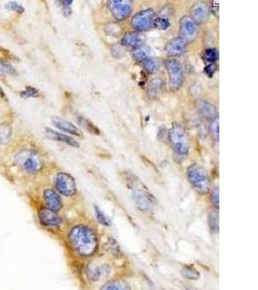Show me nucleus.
Segmentation results:
<instances>
[{"label":"nucleus","mask_w":258,"mask_h":290,"mask_svg":"<svg viewBox=\"0 0 258 290\" xmlns=\"http://www.w3.org/2000/svg\"><path fill=\"white\" fill-rule=\"evenodd\" d=\"M171 25V22L166 17H158L153 21V26L160 30H167Z\"/></svg>","instance_id":"nucleus-28"},{"label":"nucleus","mask_w":258,"mask_h":290,"mask_svg":"<svg viewBox=\"0 0 258 290\" xmlns=\"http://www.w3.org/2000/svg\"><path fill=\"white\" fill-rule=\"evenodd\" d=\"M186 290H195V289H191V288H189V287H188V288H187Z\"/></svg>","instance_id":"nucleus-40"},{"label":"nucleus","mask_w":258,"mask_h":290,"mask_svg":"<svg viewBox=\"0 0 258 290\" xmlns=\"http://www.w3.org/2000/svg\"><path fill=\"white\" fill-rule=\"evenodd\" d=\"M210 16L209 6L205 2H196L191 7V18L194 20L196 24L205 23Z\"/></svg>","instance_id":"nucleus-14"},{"label":"nucleus","mask_w":258,"mask_h":290,"mask_svg":"<svg viewBox=\"0 0 258 290\" xmlns=\"http://www.w3.org/2000/svg\"><path fill=\"white\" fill-rule=\"evenodd\" d=\"M211 134L213 135V137L217 140L218 138V120L216 119L212 122L211 125Z\"/></svg>","instance_id":"nucleus-35"},{"label":"nucleus","mask_w":258,"mask_h":290,"mask_svg":"<svg viewBox=\"0 0 258 290\" xmlns=\"http://www.w3.org/2000/svg\"><path fill=\"white\" fill-rule=\"evenodd\" d=\"M52 119L53 125L64 133H67L69 135H75V136H79V137H83V132L71 122L60 117H52Z\"/></svg>","instance_id":"nucleus-16"},{"label":"nucleus","mask_w":258,"mask_h":290,"mask_svg":"<svg viewBox=\"0 0 258 290\" xmlns=\"http://www.w3.org/2000/svg\"><path fill=\"white\" fill-rule=\"evenodd\" d=\"M132 54H133L134 60L137 61V62L143 63L146 59H148L150 57L148 52L145 51L143 48L134 49L133 52H132Z\"/></svg>","instance_id":"nucleus-30"},{"label":"nucleus","mask_w":258,"mask_h":290,"mask_svg":"<svg viewBox=\"0 0 258 290\" xmlns=\"http://www.w3.org/2000/svg\"><path fill=\"white\" fill-rule=\"evenodd\" d=\"M0 96H2V98H5V94L3 92V90H2L1 87H0Z\"/></svg>","instance_id":"nucleus-39"},{"label":"nucleus","mask_w":258,"mask_h":290,"mask_svg":"<svg viewBox=\"0 0 258 290\" xmlns=\"http://www.w3.org/2000/svg\"><path fill=\"white\" fill-rule=\"evenodd\" d=\"M66 242L75 255L83 259L94 257L100 246L97 232L86 225H77L70 228L66 235Z\"/></svg>","instance_id":"nucleus-1"},{"label":"nucleus","mask_w":258,"mask_h":290,"mask_svg":"<svg viewBox=\"0 0 258 290\" xmlns=\"http://www.w3.org/2000/svg\"><path fill=\"white\" fill-rule=\"evenodd\" d=\"M155 20V12L153 9H145L134 14L131 24L135 32H144L153 26Z\"/></svg>","instance_id":"nucleus-8"},{"label":"nucleus","mask_w":258,"mask_h":290,"mask_svg":"<svg viewBox=\"0 0 258 290\" xmlns=\"http://www.w3.org/2000/svg\"><path fill=\"white\" fill-rule=\"evenodd\" d=\"M142 44H143V38L138 32H128L121 39V46L132 48L134 50L140 48Z\"/></svg>","instance_id":"nucleus-17"},{"label":"nucleus","mask_w":258,"mask_h":290,"mask_svg":"<svg viewBox=\"0 0 258 290\" xmlns=\"http://www.w3.org/2000/svg\"><path fill=\"white\" fill-rule=\"evenodd\" d=\"M186 174L191 186L197 194L204 196L211 192V179L202 166L192 165L187 168Z\"/></svg>","instance_id":"nucleus-2"},{"label":"nucleus","mask_w":258,"mask_h":290,"mask_svg":"<svg viewBox=\"0 0 258 290\" xmlns=\"http://www.w3.org/2000/svg\"><path fill=\"white\" fill-rule=\"evenodd\" d=\"M78 122H79V124L81 125V127L84 128L90 134L95 135H100L101 132H100L99 128L96 125H94L90 120L84 118L83 116H79L78 117Z\"/></svg>","instance_id":"nucleus-22"},{"label":"nucleus","mask_w":258,"mask_h":290,"mask_svg":"<svg viewBox=\"0 0 258 290\" xmlns=\"http://www.w3.org/2000/svg\"><path fill=\"white\" fill-rule=\"evenodd\" d=\"M12 136V127L7 123L0 124V145L7 144Z\"/></svg>","instance_id":"nucleus-24"},{"label":"nucleus","mask_w":258,"mask_h":290,"mask_svg":"<svg viewBox=\"0 0 258 290\" xmlns=\"http://www.w3.org/2000/svg\"><path fill=\"white\" fill-rule=\"evenodd\" d=\"M112 271V267L107 263H97L90 262L85 267V276L86 279L91 282L95 283L102 280L103 277H106Z\"/></svg>","instance_id":"nucleus-10"},{"label":"nucleus","mask_w":258,"mask_h":290,"mask_svg":"<svg viewBox=\"0 0 258 290\" xmlns=\"http://www.w3.org/2000/svg\"><path fill=\"white\" fill-rule=\"evenodd\" d=\"M217 65L213 63V64H208L207 66H205L203 72H204V74H205L206 76H208L209 78H212V77L215 75V72H217Z\"/></svg>","instance_id":"nucleus-34"},{"label":"nucleus","mask_w":258,"mask_h":290,"mask_svg":"<svg viewBox=\"0 0 258 290\" xmlns=\"http://www.w3.org/2000/svg\"><path fill=\"white\" fill-rule=\"evenodd\" d=\"M133 199L136 208L142 213H152L155 208V198L147 191V189H133Z\"/></svg>","instance_id":"nucleus-6"},{"label":"nucleus","mask_w":258,"mask_h":290,"mask_svg":"<svg viewBox=\"0 0 258 290\" xmlns=\"http://www.w3.org/2000/svg\"><path fill=\"white\" fill-rule=\"evenodd\" d=\"M202 57H203V60H205L207 62H210V64H213V63L217 61V59H218V52L214 48H209L203 52Z\"/></svg>","instance_id":"nucleus-27"},{"label":"nucleus","mask_w":258,"mask_h":290,"mask_svg":"<svg viewBox=\"0 0 258 290\" xmlns=\"http://www.w3.org/2000/svg\"><path fill=\"white\" fill-rule=\"evenodd\" d=\"M212 7H211V11L215 16L217 17V11H218V3L217 2H212Z\"/></svg>","instance_id":"nucleus-36"},{"label":"nucleus","mask_w":258,"mask_h":290,"mask_svg":"<svg viewBox=\"0 0 258 290\" xmlns=\"http://www.w3.org/2000/svg\"><path fill=\"white\" fill-rule=\"evenodd\" d=\"M208 226L211 234H217L218 232V213L217 210H213L209 213Z\"/></svg>","instance_id":"nucleus-23"},{"label":"nucleus","mask_w":258,"mask_h":290,"mask_svg":"<svg viewBox=\"0 0 258 290\" xmlns=\"http://www.w3.org/2000/svg\"><path fill=\"white\" fill-rule=\"evenodd\" d=\"M187 42L180 37L174 38L167 42L165 45V51L171 57L181 56L186 51Z\"/></svg>","instance_id":"nucleus-15"},{"label":"nucleus","mask_w":258,"mask_h":290,"mask_svg":"<svg viewBox=\"0 0 258 290\" xmlns=\"http://www.w3.org/2000/svg\"><path fill=\"white\" fill-rule=\"evenodd\" d=\"M60 3H62L63 6H70L72 3V0H68V1H61Z\"/></svg>","instance_id":"nucleus-38"},{"label":"nucleus","mask_w":258,"mask_h":290,"mask_svg":"<svg viewBox=\"0 0 258 290\" xmlns=\"http://www.w3.org/2000/svg\"><path fill=\"white\" fill-rule=\"evenodd\" d=\"M55 191L64 197H71L76 195L77 187L72 175L66 172L57 173L54 178Z\"/></svg>","instance_id":"nucleus-7"},{"label":"nucleus","mask_w":258,"mask_h":290,"mask_svg":"<svg viewBox=\"0 0 258 290\" xmlns=\"http://www.w3.org/2000/svg\"><path fill=\"white\" fill-rule=\"evenodd\" d=\"M100 290H132V287L127 280L114 279L106 281Z\"/></svg>","instance_id":"nucleus-20"},{"label":"nucleus","mask_w":258,"mask_h":290,"mask_svg":"<svg viewBox=\"0 0 258 290\" xmlns=\"http://www.w3.org/2000/svg\"><path fill=\"white\" fill-rule=\"evenodd\" d=\"M94 212H95V216H96L97 221L101 225H103V227H110V225H112L110 219L107 217L100 208L96 206V205H94Z\"/></svg>","instance_id":"nucleus-26"},{"label":"nucleus","mask_w":258,"mask_h":290,"mask_svg":"<svg viewBox=\"0 0 258 290\" xmlns=\"http://www.w3.org/2000/svg\"><path fill=\"white\" fill-rule=\"evenodd\" d=\"M63 14L65 17H70L72 14V9L70 8V6H64L63 8Z\"/></svg>","instance_id":"nucleus-37"},{"label":"nucleus","mask_w":258,"mask_h":290,"mask_svg":"<svg viewBox=\"0 0 258 290\" xmlns=\"http://www.w3.org/2000/svg\"><path fill=\"white\" fill-rule=\"evenodd\" d=\"M17 165L28 174L38 173L44 166L40 154L33 149H23L15 156Z\"/></svg>","instance_id":"nucleus-3"},{"label":"nucleus","mask_w":258,"mask_h":290,"mask_svg":"<svg viewBox=\"0 0 258 290\" xmlns=\"http://www.w3.org/2000/svg\"><path fill=\"white\" fill-rule=\"evenodd\" d=\"M45 208L58 213L63 208V202L60 195L53 189H46L43 194Z\"/></svg>","instance_id":"nucleus-13"},{"label":"nucleus","mask_w":258,"mask_h":290,"mask_svg":"<svg viewBox=\"0 0 258 290\" xmlns=\"http://www.w3.org/2000/svg\"><path fill=\"white\" fill-rule=\"evenodd\" d=\"M197 33V24L194 21V20L190 16H185L182 18L180 21V28H179V34L180 38L188 43V42L193 41L196 37Z\"/></svg>","instance_id":"nucleus-12"},{"label":"nucleus","mask_w":258,"mask_h":290,"mask_svg":"<svg viewBox=\"0 0 258 290\" xmlns=\"http://www.w3.org/2000/svg\"><path fill=\"white\" fill-rule=\"evenodd\" d=\"M38 217L42 226L48 229H58L61 228L64 222L63 218L58 213L45 207L39 210Z\"/></svg>","instance_id":"nucleus-11"},{"label":"nucleus","mask_w":258,"mask_h":290,"mask_svg":"<svg viewBox=\"0 0 258 290\" xmlns=\"http://www.w3.org/2000/svg\"><path fill=\"white\" fill-rule=\"evenodd\" d=\"M21 98H37L40 96V92L38 91V89H36L35 87L32 86H27L25 87V89L21 92Z\"/></svg>","instance_id":"nucleus-31"},{"label":"nucleus","mask_w":258,"mask_h":290,"mask_svg":"<svg viewBox=\"0 0 258 290\" xmlns=\"http://www.w3.org/2000/svg\"><path fill=\"white\" fill-rule=\"evenodd\" d=\"M211 202H212V204L214 205V207L217 209L218 208V202H219V195H218V188L216 187V188H214L211 192Z\"/></svg>","instance_id":"nucleus-32"},{"label":"nucleus","mask_w":258,"mask_h":290,"mask_svg":"<svg viewBox=\"0 0 258 290\" xmlns=\"http://www.w3.org/2000/svg\"><path fill=\"white\" fill-rule=\"evenodd\" d=\"M168 74V83L171 90H179L184 83V72L181 64L174 58H168L165 62Z\"/></svg>","instance_id":"nucleus-5"},{"label":"nucleus","mask_w":258,"mask_h":290,"mask_svg":"<svg viewBox=\"0 0 258 290\" xmlns=\"http://www.w3.org/2000/svg\"><path fill=\"white\" fill-rule=\"evenodd\" d=\"M168 139L176 154L185 157L190 152V141L184 127L174 122L168 131Z\"/></svg>","instance_id":"nucleus-4"},{"label":"nucleus","mask_w":258,"mask_h":290,"mask_svg":"<svg viewBox=\"0 0 258 290\" xmlns=\"http://www.w3.org/2000/svg\"><path fill=\"white\" fill-rule=\"evenodd\" d=\"M180 274L184 279L188 280H197L200 278L199 271L194 268V267H191V266L183 267L180 272Z\"/></svg>","instance_id":"nucleus-25"},{"label":"nucleus","mask_w":258,"mask_h":290,"mask_svg":"<svg viewBox=\"0 0 258 290\" xmlns=\"http://www.w3.org/2000/svg\"><path fill=\"white\" fill-rule=\"evenodd\" d=\"M6 8L9 9V10L17 12V13H19V14H22V13L24 12V8L21 6V4H19V3H17V2H14V1L8 2V3L6 4Z\"/></svg>","instance_id":"nucleus-33"},{"label":"nucleus","mask_w":258,"mask_h":290,"mask_svg":"<svg viewBox=\"0 0 258 290\" xmlns=\"http://www.w3.org/2000/svg\"><path fill=\"white\" fill-rule=\"evenodd\" d=\"M104 250L110 258L114 259H121V257L123 256L119 244L114 238H107L104 242Z\"/></svg>","instance_id":"nucleus-21"},{"label":"nucleus","mask_w":258,"mask_h":290,"mask_svg":"<svg viewBox=\"0 0 258 290\" xmlns=\"http://www.w3.org/2000/svg\"><path fill=\"white\" fill-rule=\"evenodd\" d=\"M107 8L115 20L124 21L132 13L133 1L130 0H112L107 1Z\"/></svg>","instance_id":"nucleus-9"},{"label":"nucleus","mask_w":258,"mask_h":290,"mask_svg":"<svg viewBox=\"0 0 258 290\" xmlns=\"http://www.w3.org/2000/svg\"><path fill=\"white\" fill-rule=\"evenodd\" d=\"M197 107L199 113L204 118L212 121L217 119V111L214 104L204 100H199L197 102Z\"/></svg>","instance_id":"nucleus-18"},{"label":"nucleus","mask_w":258,"mask_h":290,"mask_svg":"<svg viewBox=\"0 0 258 290\" xmlns=\"http://www.w3.org/2000/svg\"><path fill=\"white\" fill-rule=\"evenodd\" d=\"M142 64H143L145 71L148 74H155L159 70V62L158 60H156L155 58L149 57Z\"/></svg>","instance_id":"nucleus-29"},{"label":"nucleus","mask_w":258,"mask_h":290,"mask_svg":"<svg viewBox=\"0 0 258 290\" xmlns=\"http://www.w3.org/2000/svg\"><path fill=\"white\" fill-rule=\"evenodd\" d=\"M45 132H46L47 136L49 138L52 139V140L59 141V142L70 145V146H72V147H80L79 142L77 140H75L71 136H69V135H66L65 134H62V133H58V132H56V131L52 130V129H50V128H46Z\"/></svg>","instance_id":"nucleus-19"}]
</instances>
